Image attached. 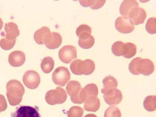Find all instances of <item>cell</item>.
Returning a JSON list of instances; mask_svg holds the SVG:
<instances>
[{"label":"cell","instance_id":"cell-1","mask_svg":"<svg viewBox=\"0 0 156 117\" xmlns=\"http://www.w3.org/2000/svg\"><path fill=\"white\" fill-rule=\"evenodd\" d=\"M128 69L129 72L134 75L141 74L148 76L153 73L154 66L153 63L150 60L137 57L133 59L130 63Z\"/></svg>","mask_w":156,"mask_h":117},{"label":"cell","instance_id":"cell-2","mask_svg":"<svg viewBox=\"0 0 156 117\" xmlns=\"http://www.w3.org/2000/svg\"><path fill=\"white\" fill-rule=\"evenodd\" d=\"M70 69L72 73L76 75H89L92 73L95 69L94 62L90 59L82 61L80 59L74 60L71 63Z\"/></svg>","mask_w":156,"mask_h":117},{"label":"cell","instance_id":"cell-3","mask_svg":"<svg viewBox=\"0 0 156 117\" xmlns=\"http://www.w3.org/2000/svg\"><path fill=\"white\" fill-rule=\"evenodd\" d=\"M45 100L49 105L61 104L66 101L67 96L64 89L58 87L55 90L49 91L46 94Z\"/></svg>","mask_w":156,"mask_h":117},{"label":"cell","instance_id":"cell-4","mask_svg":"<svg viewBox=\"0 0 156 117\" xmlns=\"http://www.w3.org/2000/svg\"><path fill=\"white\" fill-rule=\"evenodd\" d=\"M71 74L68 69L64 67H60L54 71L52 76L54 83L64 87L70 80Z\"/></svg>","mask_w":156,"mask_h":117},{"label":"cell","instance_id":"cell-5","mask_svg":"<svg viewBox=\"0 0 156 117\" xmlns=\"http://www.w3.org/2000/svg\"><path fill=\"white\" fill-rule=\"evenodd\" d=\"M11 117H41L37 107L29 106H20L16 110L12 113Z\"/></svg>","mask_w":156,"mask_h":117},{"label":"cell","instance_id":"cell-6","mask_svg":"<svg viewBox=\"0 0 156 117\" xmlns=\"http://www.w3.org/2000/svg\"><path fill=\"white\" fill-rule=\"evenodd\" d=\"M147 13L144 9L137 7L132 9L128 17L132 25H137L144 23L147 18Z\"/></svg>","mask_w":156,"mask_h":117},{"label":"cell","instance_id":"cell-7","mask_svg":"<svg viewBox=\"0 0 156 117\" xmlns=\"http://www.w3.org/2000/svg\"><path fill=\"white\" fill-rule=\"evenodd\" d=\"M58 56L62 62L69 64L73 59L77 58L76 48L71 45L65 46L60 50Z\"/></svg>","mask_w":156,"mask_h":117},{"label":"cell","instance_id":"cell-8","mask_svg":"<svg viewBox=\"0 0 156 117\" xmlns=\"http://www.w3.org/2000/svg\"><path fill=\"white\" fill-rule=\"evenodd\" d=\"M52 35L50 30L44 27L37 30L34 34V38L37 44L40 45L49 43L52 39Z\"/></svg>","mask_w":156,"mask_h":117},{"label":"cell","instance_id":"cell-9","mask_svg":"<svg viewBox=\"0 0 156 117\" xmlns=\"http://www.w3.org/2000/svg\"><path fill=\"white\" fill-rule=\"evenodd\" d=\"M116 29L124 34L131 33L134 30V26L130 22L128 17L121 16L117 18L115 22Z\"/></svg>","mask_w":156,"mask_h":117},{"label":"cell","instance_id":"cell-10","mask_svg":"<svg viewBox=\"0 0 156 117\" xmlns=\"http://www.w3.org/2000/svg\"><path fill=\"white\" fill-rule=\"evenodd\" d=\"M104 94V99L109 105H119L123 98L121 91L116 88L111 89Z\"/></svg>","mask_w":156,"mask_h":117},{"label":"cell","instance_id":"cell-11","mask_svg":"<svg viewBox=\"0 0 156 117\" xmlns=\"http://www.w3.org/2000/svg\"><path fill=\"white\" fill-rule=\"evenodd\" d=\"M81 87L79 82L71 81L67 84L66 90L69 95L71 96L72 101L74 103L81 104L79 95Z\"/></svg>","mask_w":156,"mask_h":117},{"label":"cell","instance_id":"cell-12","mask_svg":"<svg viewBox=\"0 0 156 117\" xmlns=\"http://www.w3.org/2000/svg\"><path fill=\"white\" fill-rule=\"evenodd\" d=\"M24 76L27 78L25 84L28 87L35 89L37 87L41 82L40 75L36 71L30 70L27 71Z\"/></svg>","mask_w":156,"mask_h":117},{"label":"cell","instance_id":"cell-13","mask_svg":"<svg viewBox=\"0 0 156 117\" xmlns=\"http://www.w3.org/2000/svg\"><path fill=\"white\" fill-rule=\"evenodd\" d=\"M98 94V88L96 84L94 83L88 84L81 90L79 94V98L82 103L84 102L88 97L91 96H97Z\"/></svg>","mask_w":156,"mask_h":117},{"label":"cell","instance_id":"cell-14","mask_svg":"<svg viewBox=\"0 0 156 117\" xmlns=\"http://www.w3.org/2000/svg\"><path fill=\"white\" fill-rule=\"evenodd\" d=\"M25 60V54L21 51H12L9 56V62L11 66L14 67H17L22 66Z\"/></svg>","mask_w":156,"mask_h":117},{"label":"cell","instance_id":"cell-15","mask_svg":"<svg viewBox=\"0 0 156 117\" xmlns=\"http://www.w3.org/2000/svg\"><path fill=\"white\" fill-rule=\"evenodd\" d=\"M4 27L6 33L5 38L7 40H14L19 35L20 31L16 23L12 22L6 23Z\"/></svg>","mask_w":156,"mask_h":117},{"label":"cell","instance_id":"cell-16","mask_svg":"<svg viewBox=\"0 0 156 117\" xmlns=\"http://www.w3.org/2000/svg\"><path fill=\"white\" fill-rule=\"evenodd\" d=\"M100 106V101L96 96H90L84 101V109L87 111L96 112Z\"/></svg>","mask_w":156,"mask_h":117},{"label":"cell","instance_id":"cell-17","mask_svg":"<svg viewBox=\"0 0 156 117\" xmlns=\"http://www.w3.org/2000/svg\"><path fill=\"white\" fill-rule=\"evenodd\" d=\"M139 4L136 1H124L121 5L120 8V14L123 16L128 17L130 11L133 8L139 7Z\"/></svg>","mask_w":156,"mask_h":117},{"label":"cell","instance_id":"cell-18","mask_svg":"<svg viewBox=\"0 0 156 117\" xmlns=\"http://www.w3.org/2000/svg\"><path fill=\"white\" fill-rule=\"evenodd\" d=\"M103 87L101 90V92L105 94L109 90L118 87V83L113 76L109 75L106 76L103 80Z\"/></svg>","mask_w":156,"mask_h":117},{"label":"cell","instance_id":"cell-19","mask_svg":"<svg viewBox=\"0 0 156 117\" xmlns=\"http://www.w3.org/2000/svg\"><path fill=\"white\" fill-rule=\"evenodd\" d=\"M92 31L91 28L89 26L86 24H82L77 28L76 34L80 39L84 40L91 36Z\"/></svg>","mask_w":156,"mask_h":117},{"label":"cell","instance_id":"cell-20","mask_svg":"<svg viewBox=\"0 0 156 117\" xmlns=\"http://www.w3.org/2000/svg\"><path fill=\"white\" fill-rule=\"evenodd\" d=\"M55 62L52 58L50 57L44 58L42 61L41 67L43 71L45 73H49L54 69Z\"/></svg>","mask_w":156,"mask_h":117},{"label":"cell","instance_id":"cell-21","mask_svg":"<svg viewBox=\"0 0 156 117\" xmlns=\"http://www.w3.org/2000/svg\"><path fill=\"white\" fill-rule=\"evenodd\" d=\"M51 33L52 35V39L49 43L45 45V46L49 49H55L57 48L61 45L62 42V37L58 33L55 32Z\"/></svg>","mask_w":156,"mask_h":117},{"label":"cell","instance_id":"cell-22","mask_svg":"<svg viewBox=\"0 0 156 117\" xmlns=\"http://www.w3.org/2000/svg\"><path fill=\"white\" fill-rule=\"evenodd\" d=\"M137 48L133 43H127L125 44L124 54L123 56L125 58H131L134 56L136 53Z\"/></svg>","mask_w":156,"mask_h":117},{"label":"cell","instance_id":"cell-23","mask_svg":"<svg viewBox=\"0 0 156 117\" xmlns=\"http://www.w3.org/2000/svg\"><path fill=\"white\" fill-rule=\"evenodd\" d=\"M156 96H149L147 97L144 102V106L147 111L152 112L156 110Z\"/></svg>","mask_w":156,"mask_h":117},{"label":"cell","instance_id":"cell-24","mask_svg":"<svg viewBox=\"0 0 156 117\" xmlns=\"http://www.w3.org/2000/svg\"><path fill=\"white\" fill-rule=\"evenodd\" d=\"M124 45L125 44L122 41L115 42L112 47V53L116 56H123L124 53Z\"/></svg>","mask_w":156,"mask_h":117},{"label":"cell","instance_id":"cell-25","mask_svg":"<svg viewBox=\"0 0 156 117\" xmlns=\"http://www.w3.org/2000/svg\"><path fill=\"white\" fill-rule=\"evenodd\" d=\"M95 42L94 38L92 35L87 39H79L78 44L79 46L84 49H88L92 47Z\"/></svg>","mask_w":156,"mask_h":117},{"label":"cell","instance_id":"cell-26","mask_svg":"<svg viewBox=\"0 0 156 117\" xmlns=\"http://www.w3.org/2000/svg\"><path fill=\"white\" fill-rule=\"evenodd\" d=\"M122 114L118 107L112 106L109 107L105 111L104 117H121Z\"/></svg>","mask_w":156,"mask_h":117},{"label":"cell","instance_id":"cell-27","mask_svg":"<svg viewBox=\"0 0 156 117\" xmlns=\"http://www.w3.org/2000/svg\"><path fill=\"white\" fill-rule=\"evenodd\" d=\"M17 39L12 41H9L6 38L1 39L0 41V46L5 50H9L12 49L15 45Z\"/></svg>","mask_w":156,"mask_h":117},{"label":"cell","instance_id":"cell-28","mask_svg":"<svg viewBox=\"0 0 156 117\" xmlns=\"http://www.w3.org/2000/svg\"><path fill=\"white\" fill-rule=\"evenodd\" d=\"M156 20L155 18H149L146 25V30L149 34H153L156 33Z\"/></svg>","mask_w":156,"mask_h":117},{"label":"cell","instance_id":"cell-29","mask_svg":"<svg viewBox=\"0 0 156 117\" xmlns=\"http://www.w3.org/2000/svg\"><path fill=\"white\" fill-rule=\"evenodd\" d=\"M80 5L84 7H90L91 8L94 5L96 1H79Z\"/></svg>","mask_w":156,"mask_h":117},{"label":"cell","instance_id":"cell-30","mask_svg":"<svg viewBox=\"0 0 156 117\" xmlns=\"http://www.w3.org/2000/svg\"><path fill=\"white\" fill-rule=\"evenodd\" d=\"M106 1H96L95 4L91 9L96 10L101 8L106 3Z\"/></svg>","mask_w":156,"mask_h":117},{"label":"cell","instance_id":"cell-31","mask_svg":"<svg viewBox=\"0 0 156 117\" xmlns=\"http://www.w3.org/2000/svg\"><path fill=\"white\" fill-rule=\"evenodd\" d=\"M4 23L3 21L1 18H0V30H1L2 28Z\"/></svg>","mask_w":156,"mask_h":117}]
</instances>
